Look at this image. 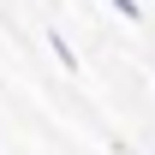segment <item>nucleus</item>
<instances>
[{
	"label": "nucleus",
	"mask_w": 155,
	"mask_h": 155,
	"mask_svg": "<svg viewBox=\"0 0 155 155\" xmlns=\"http://www.w3.org/2000/svg\"><path fill=\"white\" fill-rule=\"evenodd\" d=\"M48 54H54L60 66H66V72H78V54H72V42L60 36V30H48Z\"/></svg>",
	"instance_id": "obj_1"
},
{
	"label": "nucleus",
	"mask_w": 155,
	"mask_h": 155,
	"mask_svg": "<svg viewBox=\"0 0 155 155\" xmlns=\"http://www.w3.org/2000/svg\"><path fill=\"white\" fill-rule=\"evenodd\" d=\"M125 155H131V149H125Z\"/></svg>",
	"instance_id": "obj_3"
},
{
	"label": "nucleus",
	"mask_w": 155,
	"mask_h": 155,
	"mask_svg": "<svg viewBox=\"0 0 155 155\" xmlns=\"http://www.w3.org/2000/svg\"><path fill=\"white\" fill-rule=\"evenodd\" d=\"M107 6H114L119 18H137V0H107Z\"/></svg>",
	"instance_id": "obj_2"
}]
</instances>
